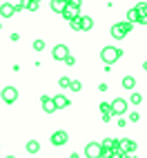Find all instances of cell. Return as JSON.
Instances as JSON below:
<instances>
[{"mask_svg": "<svg viewBox=\"0 0 147 158\" xmlns=\"http://www.w3.org/2000/svg\"><path fill=\"white\" fill-rule=\"evenodd\" d=\"M120 56H123V51L118 47H103V51H100V58L105 65H114L116 60H120Z\"/></svg>", "mask_w": 147, "mask_h": 158, "instance_id": "cell-1", "label": "cell"}, {"mask_svg": "<svg viewBox=\"0 0 147 158\" xmlns=\"http://www.w3.org/2000/svg\"><path fill=\"white\" fill-rule=\"evenodd\" d=\"M103 154H105L103 143H89L85 147V158H103Z\"/></svg>", "mask_w": 147, "mask_h": 158, "instance_id": "cell-2", "label": "cell"}, {"mask_svg": "<svg viewBox=\"0 0 147 158\" xmlns=\"http://www.w3.org/2000/svg\"><path fill=\"white\" fill-rule=\"evenodd\" d=\"M0 98H2L7 105H14L18 100V89L16 87H5L2 91H0Z\"/></svg>", "mask_w": 147, "mask_h": 158, "instance_id": "cell-3", "label": "cell"}, {"mask_svg": "<svg viewBox=\"0 0 147 158\" xmlns=\"http://www.w3.org/2000/svg\"><path fill=\"white\" fill-rule=\"evenodd\" d=\"M67 56H69V47L67 45H56L54 49H51V58H54V60H62V62H65Z\"/></svg>", "mask_w": 147, "mask_h": 158, "instance_id": "cell-4", "label": "cell"}, {"mask_svg": "<svg viewBox=\"0 0 147 158\" xmlns=\"http://www.w3.org/2000/svg\"><path fill=\"white\" fill-rule=\"evenodd\" d=\"M127 34H129V31L125 29V23H116V25L111 27V38H114V40H123V38H127Z\"/></svg>", "mask_w": 147, "mask_h": 158, "instance_id": "cell-5", "label": "cell"}, {"mask_svg": "<svg viewBox=\"0 0 147 158\" xmlns=\"http://www.w3.org/2000/svg\"><path fill=\"white\" fill-rule=\"evenodd\" d=\"M67 140H69V136H67V131H62V129L51 134V145H54V147H62Z\"/></svg>", "mask_w": 147, "mask_h": 158, "instance_id": "cell-6", "label": "cell"}, {"mask_svg": "<svg viewBox=\"0 0 147 158\" xmlns=\"http://www.w3.org/2000/svg\"><path fill=\"white\" fill-rule=\"evenodd\" d=\"M111 111L116 114V116L127 114V100H125V98H116V100L111 102Z\"/></svg>", "mask_w": 147, "mask_h": 158, "instance_id": "cell-7", "label": "cell"}, {"mask_svg": "<svg viewBox=\"0 0 147 158\" xmlns=\"http://www.w3.org/2000/svg\"><path fill=\"white\" fill-rule=\"evenodd\" d=\"M40 102H43V109H45V114H54L58 107H56V102H54V98H49V96H43L40 98Z\"/></svg>", "mask_w": 147, "mask_h": 158, "instance_id": "cell-8", "label": "cell"}, {"mask_svg": "<svg viewBox=\"0 0 147 158\" xmlns=\"http://www.w3.org/2000/svg\"><path fill=\"white\" fill-rule=\"evenodd\" d=\"M14 14H16V9H14L11 2H2L0 5V16L2 18H14Z\"/></svg>", "mask_w": 147, "mask_h": 158, "instance_id": "cell-9", "label": "cell"}, {"mask_svg": "<svg viewBox=\"0 0 147 158\" xmlns=\"http://www.w3.org/2000/svg\"><path fill=\"white\" fill-rule=\"evenodd\" d=\"M67 5H69V0H51V11H56V14H62Z\"/></svg>", "mask_w": 147, "mask_h": 158, "instance_id": "cell-10", "label": "cell"}, {"mask_svg": "<svg viewBox=\"0 0 147 158\" xmlns=\"http://www.w3.org/2000/svg\"><path fill=\"white\" fill-rule=\"evenodd\" d=\"M62 16H65L67 20H74V18H78V16H80V11H78V9L74 7V5H67V7H65V11H62Z\"/></svg>", "mask_w": 147, "mask_h": 158, "instance_id": "cell-11", "label": "cell"}, {"mask_svg": "<svg viewBox=\"0 0 147 158\" xmlns=\"http://www.w3.org/2000/svg\"><path fill=\"white\" fill-rule=\"evenodd\" d=\"M91 27H94L91 16H82L80 14V31H91Z\"/></svg>", "mask_w": 147, "mask_h": 158, "instance_id": "cell-12", "label": "cell"}, {"mask_svg": "<svg viewBox=\"0 0 147 158\" xmlns=\"http://www.w3.org/2000/svg\"><path fill=\"white\" fill-rule=\"evenodd\" d=\"M54 102H56V107H58V109L69 107V100H67V96H62V94H56V96H54Z\"/></svg>", "mask_w": 147, "mask_h": 158, "instance_id": "cell-13", "label": "cell"}, {"mask_svg": "<svg viewBox=\"0 0 147 158\" xmlns=\"http://www.w3.org/2000/svg\"><path fill=\"white\" fill-rule=\"evenodd\" d=\"M136 9H138V14H141V25H147V2H138Z\"/></svg>", "mask_w": 147, "mask_h": 158, "instance_id": "cell-14", "label": "cell"}, {"mask_svg": "<svg viewBox=\"0 0 147 158\" xmlns=\"http://www.w3.org/2000/svg\"><path fill=\"white\" fill-rule=\"evenodd\" d=\"M120 147H123V149L127 152V154H134V152H136V143H134V140H129V138L120 140Z\"/></svg>", "mask_w": 147, "mask_h": 158, "instance_id": "cell-15", "label": "cell"}, {"mask_svg": "<svg viewBox=\"0 0 147 158\" xmlns=\"http://www.w3.org/2000/svg\"><path fill=\"white\" fill-rule=\"evenodd\" d=\"M25 149H27L29 154H38V152H40V143H38V140H27Z\"/></svg>", "mask_w": 147, "mask_h": 158, "instance_id": "cell-16", "label": "cell"}, {"mask_svg": "<svg viewBox=\"0 0 147 158\" xmlns=\"http://www.w3.org/2000/svg\"><path fill=\"white\" fill-rule=\"evenodd\" d=\"M127 20H129V23H141V14H138V9H129V11H127Z\"/></svg>", "mask_w": 147, "mask_h": 158, "instance_id": "cell-17", "label": "cell"}, {"mask_svg": "<svg viewBox=\"0 0 147 158\" xmlns=\"http://www.w3.org/2000/svg\"><path fill=\"white\" fill-rule=\"evenodd\" d=\"M123 87H125V89H134V87H136V78H134V76H125V78H123Z\"/></svg>", "mask_w": 147, "mask_h": 158, "instance_id": "cell-18", "label": "cell"}, {"mask_svg": "<svg viewBox=\"0 0 147 158\" xmlns=\"http://www.w3.org/2000/svg\"><path fill=\"white\" fill-rule=\"evenodd\" d=\"M38 7H40V0H27V9L29 11H38Z\"/></svg>", "mask_w": 147, "mask_h": 158, "instance_id": "cell-19", "label": "cell"}, {"mask_svg": "<svg viewBox=\"0 0 147 158\" xmlns=\"http://www.w3.org/2000/svg\"><path fill=\"white\" fill-rule=\"evenodd\" d=\"M129 102H132V105H141V102H143V96H141V94H136V91H134L132 96H129Z\"/></svg>", "mask_w": 147, "mask_h": 158, "instance_id": "cell-20", "label": "cell"}, {"mask_svg": "<svg viewBox=\"0 0 147 158\" xmlns=\"http://www.w3.org/2000/svg\"><path fill=\"white\" fill-rule=\"evenodd\" d=\"M69 27H71L74 31H80V16L74 18V20H69Z\"/></svg>", "mask_w": 147, "mask_h": 158, "instance_id": "cell-21", "label": "cell"}, {"mask_svg": "<svg viewBox=\"0 0 147 158\" xmlns=\"http://www.w3.org/2000/svg\"><path fill=\"white\" fill-rule=\"evenodd\" d=\"M34 49H36V51H43V49H45V40H43V38L34 40Z\"/></svg>", "mask_w": 147, "mask_h": 158, "instance_id": "cell-22", "label": "cell"}, {"mask_svg": "<svg viewBox=\"0 0 147 158\" xmlns=\"http://www.w3.org/2000/svg\"><path fill=\"white\" fill-rule=\"evenodd\" d=\"M69 89H74V91H80V89H82V82H80V80H71Z\"/></svg>", "mask_w": 147, "mask_h": 158, "instance_id": "cell-23", "label": "cell"}, {"mask_svg": "<svg viewBox=\"0 0 147 158\" xmlns=\"http://www.w3.org/2000/svg\"><path fill=\"white\" fill-rule=\"evenodd\" d=\"M100 111H103V114H114V111H111V105H109V102H100Z\"/></svg>", "mask_w": 147, "mask_h": 158, "instance_id": "cell-24", "label": "cell"}, {"mask_svg": "<svg viewBox=\"0 0 147 158\" xmlns=\"http://www.w3.org/2000/svg\"><path fill=\"white\" fill-rule=\"evenodd\" d=\"M138 120H141V114L138 111H132L129 114V123H138Z\"/></svg>", "mask_w": 147, "mask_h": 158, "instance_id": "cell-25", "label": "cell"}, {"mask_svg": "<svg viewBox=\"0 0 147 158\" xmlns=\"http://www.w3.org/2000/svg\"><path fill=\"white\" fill-rule=\"evenodd\" d=\"M65 65H67V67H74V65H76V58H74V56L69 54V56L65 58Z\"/></svg>", "mask_w": 147, "mask_h": 158, "instance_id": "cell-26", "label": "cell"}, {"mask_svg": "<svg viewBox=\"0 0 147 158\" xmlns=\"http://www.w3.org/2000/svg\"><path fill=\"white\" fill-rule=\"evenodd\" d=\"M58 82H60V87H69V85H71V80H69V78H60Z\"/></svg>", "mask_w": 147, "mask_h": 158, "instance_id": "cell-27", "label": "cell"}, {"mask_svg": "<svg viewBox=\"0 0 147 158\" xmlns=\"http://www.w3.org/2000/svg\"><path fill=\"white\" fill-rule=\"evenodd\" d=\"M69 5H74L76 9H80V5H82V0H69Z\"/></svg>", "mask_w": 147, "mask_h": 158, "instance_id": "cell-28", "label": "cell"}, {"mask_svg": "<svg viewBox=\"0 0 147 158\" xmlns=\"http://www.w3.org/2000/svg\"><path fill=\"white\" fill-rule=\"evenodd\" d=\"M111 116H114V114H103V123H109Z\"/></svg>", "mask_w": 147, "mask_h": 158, "instance_id": "cell-29", "label": "cell"}, {"mask_svg": "<svg viewBox=\"0 0 147 158\" xmlns=\"http://www.w3.org/2000/svg\"><path fill=\"white\" fill-rule=\"evenodd\" d=\"M103 158H116V156H114V152L109 149V152H105V154H103Z\"/></svg>", "mask_w": 147, "mask_h": 158, "instance_id": "cell-30", "label": "cell"}, {"mask_svg": "<svg viewBox=\"0 0 147 158\" xmlns=\"http://www.w3.org/2000/svg\"><path fill=\"white\" fill-rule=\"evenodd\" d=\"M107 89H109V87L105 85V82H100V85H98V91H107Z\"/></svg>", "mask_w": 147, "mask_h": 158, "instance_id": "cell-31", "label": "cell"}, {"mask_svg": "<svg viewBox=\"0 0 147 158\" xmlns=\"http://www.w3.org/2000/svg\"><path fill=\"white\" fill-rule=\"evenodd\" d=\"M143 69H145V71H147V60H145V62H143Z\"/></svg>", "mask_w": 147, "mask_h": 158, "instance_id": "cell-32", "label": "cell"}, {"mask_svg": "<svg viewBox=\"0 0 147 158\" xmlns=\"http://www.w3.org/2000/svg\"><path fill=\"white\" fill-rule=\"evenodd\" d=\"M0 29H2V23H0Z\"/></svg>", "mask_w": 147, "mask_h": 158, "instance_id": "cell-33", "label": "cell"}, {"mask_svg": "<svg viewBox=\"0 0 147 158\" xmlns=\"http://www.w3.org/2000/svg\"><path fill=\"white\" fill-rule=\"evenodd\" d=\"M7 158H14V156H7Z\"/></svg>", "mask_w": 147, "mask_h": 158, "instance_id": "cell-34", "label": "cell"}]
</instances>
